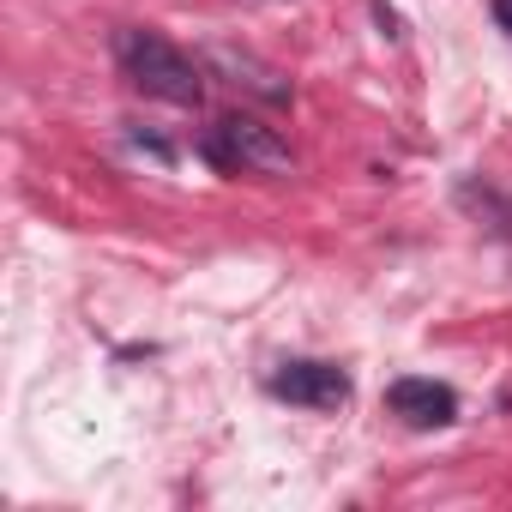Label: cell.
<instances>
[{"label": "cell", "mask_w": 512, "mask_h": 512, "mask_svg": "<svg viewBox=\"0 0 512 512\" xmlns=\"http://www.w3.org/2000/svg\"><path fill=\"white\" fill-rule=\"evenodd\" d=\"M386 404L410 428H446V422H458V392L440 386V380H398L386 392Z\"/></svg>", "instance_id": "4"}, {"label": "cell", "mask_w": 512, "mask_h": 512, "mask_svg": "<svg viewBox=\"0 0 512 512\" xmlns=\"http://www.w3.org/2000/svg\"><path fill=\"white\" fill-rule=\"evenodd\" d=\"M199 151H205V163H217L223 175H290V169H296L290 145H284L272 127L247 121V115H223V121L199 139Z\"/></svg>", "instance_id": "2"}, {"label": "cell", "mask_w": 512, "mask_h": 512, "mask_svg": "<svg viewBox=\"0 0 512 512\" xmlns=\"http://www.w3.org/2000/svg\"><path fill=\"white\" fill-rule=\"evenodd\" d=\"M133 145H139V151H151V157H157V163H175V151H169V145H163V139H151V133H145V127H133Z\"/></svg>", "instance_id": "6"}, {"label": "cell", "mask_w": 512, "mask_h": 512, "mask_svg": "<svg viewBox=\"0 0 512 512\" xmlns=\"http://www.w3.org/2000/svg\"><path fill=\"white\" fill-rule=\"evenodd\" d=\"M272 398L302 404V410H338L350 404V374L332 362H284L272 374Z\"/></svg>", "instance_id": "3"}, {"label": "cell", "mask_w": 512, "mask_h": 512, "mask_svg": "<svg viewBox=\"0 0 512 512\" xmlns=\"http://www.w3.org/2000/svg\"><path fill=\"white\" fill-rule=\"evenodd\" d=\"M115 61H121V73H127L145 97H157V103L199 109V97H205L199 67H193L169 37H157V31H139V25L115 31Z\"/></svg>", "instance_id": "1"}, {"label": "cell", "mask_w": 512, "mask_h": 512, "mask_svg": "<svg viewBox=\"0 0 512 512\" xmlns=\"http://www.w3.org/2000/svg\"><path fill=\"white\" fill-rule=\"evenodd\" d=\"M494 19H500V25L512 31V0H494Z\"/></svg>", "instance_id": "7"}, {"label": "cell", "mask_w": 512, "mask_h": 512, "mask_svg": "<svg viewBox=\"0 0 512 512\" xmlns=\"http://www.w3.org/2000/svg\"><path fill=\"white\" fill-rule=\"evenodd\" d=\"M211 67L217 73H229V85H247L253 97H266V103H290V79L278 73V67H260L253 55H235V49H211Z\"/></svg>", "instance_id": "5"}]
</instances>
